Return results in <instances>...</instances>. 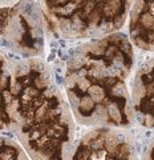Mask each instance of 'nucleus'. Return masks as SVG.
Here are the masks:
<instances>
[{"instance_id": "f257e3e1", "label": "nucleus", "mask_w": 154, "mask_h": 160, "mask_svg": "<svg viewBox=\"0 0 154 160\" xmlns=\"http://www.w3.org/2000/svg\"><path fill=\"white\" fill-rule=\"evenodd\" d=\"M134 49L124 33L84 43L64 67V91L74 120L89 127L126 128L133 115L128 79Z\"/></svg>"}, {"instance_id": "f03ea898", "label": "nucleus", "mask_w": 154, "mask_h": 160, "mask_svg": "<svg viewBox=\"0 0 154 160\" xmlns=\"http://www.w3.org/2000/svg\"><path fill=\"white\" fill-rule=\"evenodd\" d=\"M11 128L31 160H68L74 118L51 69L39 59L13 63Z\"/></svg>"}, {"instance_id": "7ed1b4c3", "label": "nucleus", "mask_w": 154, "mask_h": 160, "mask_svg": "<svg viewBox=\"0 0 154 160\" xmlns=\"http://www.w3.org/2000/svg\"><path fill=\"white\" fill-rule=\"evenodd\" d=\"M44 23L63 39H91L118 31L129 16L130 2H43Z\"/></svg>"}, {"instance_id": "20e7f679", "label": "nucleus", "mask_w": 154, "mask_h": 160, "mask_svg": "<svg viewBox=\"0 0 154 160\" xmlns=\"http://www.w3.org/2000/svg\"><path fill=\"white\" fill-rule=\"evenodd\" d=\"M44 26L41 7L37 3L21 2L0 7V38L15 52L28 59L43 53Z\"/></svg>"}, {"instance_id": "39448f33", "label": "nucleus", "mask_w": 154, "mask_h": 160, "mask_svg": "<svg viewBox=\"0 0 154 160\" xmlns=\"http://www.w3.org/2000/svg\"><path fill=\"white\" fill-rule=\"evenodd\" d=\"M68 160H137V155L124 128L94 127L73 144Z\"/></svg>"}, {"instance_id": "423d86ee", "label": "nucleus", "mask_w": 154, "mask_h": 160, "mask_svg": "<svg viewBox=\"0 0 154 160\" xmlns=\"http://www.w3.org/2000/svg\"><path fill=\"white\" fill-rule=\"evenodd\" d=\"M129 92L133 119L145 128H154V59L137 68Z\"/></svg>"}, {"instance_id": "0eeeda50", "label": "nucleus", "mask_w": 154, "mask_h": 160, "mask_svg": "<svg viewBox=\"0 0 154 160\" xmlns=\"http://www.w3.org/2000/svg\"><path fill=\"white\" fill-rule=\"evenodd\" d=\"M132 46L154 53V2H137L129 12Z\"/></svg>"}, {"instance_id": "6e6552de", "label": "nucleus", "mask_w": 154, "mask_h": 160, "mask_svg": "<svg viewBox=\"0 0 154 160\" xmlns=\"http://www.w3.org/2000/svg\"><path fill=\"white\" fill-rule=\"evenodd\" d=\"M13 63L0 51V129L11 128L9 103H11Z\"/></svg>"}, {"instance_id": "1a4fd4ad", "label": "nucleus", "mask_w": 154, "mask_h": 160, "mask_svg": "<svg viewBox=\"0 0 154 160\" xmlns=\"http://www.w3.org/2000/svg\"><path fill=\"white\" fill-rule=\"evenodd\" d=\"M0 160H31L23 147L15 140L0 136Z\"/></svg>"}, {"instance_id": "9d476101", "label": "nucleus", "mask_w": 154, "mask_h": 160, "mask_svg": "<svg viewBox=\"0 0 154 160\" xmlns=\"http://www.w3.org/2000/svg\"><path fill=\"white\" fill-rule=\"evenodd\" d=\"M142 160H154V139L150 142V144L146 147L145 152H143Z\"/></svg>"}]
</instances>
